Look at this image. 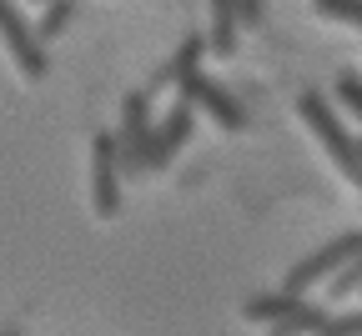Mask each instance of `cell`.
Instances as JSON below:
<instances>
[{
  "mask_svg": "<svg viewBox=\"0 0 362 336\" xmlns=\"http://www.w3.org/2000/svg\"><path fill=\"white\" fill-rule=\"evenodd\" d=\"M86 196L96 221H116L121 216V196H126V181L116 166V140L111 131H90V176H86Z\"/></svg>",
  "mask_w": 362,
  "mask_h": 336,
  "instance_id": "cell-4",
  "label": "cell"
},
{
  "mask_svg": "<svg viewBox=\"0 0 362 336\" xmlns=\"http://www.w3.org/2000/svg\"><path fill=\"white\" fill-rule=\"evenodd\" d=\"M197 131V111L187 101H176L161 121H151V151H146V171H166L181 151H187V140Z\"/></svg>",
  "mask_w": 362,
  "mask_h": 336,
  "instance_id": "cell-7",
  "label": "cell"
},
{
  "mask_svg": "<svg viewBox=\"0 0 362 336\" xmlns=\"http://www.w3.org/2000/svg\"><path fill=\"white\" fill-rule=\"evenodd\" d=\"M116 140V166H121V181H136L146 176V151H151V101L141 90H131L121 101V126L111 131Z\"/></svg>",
  "mask_w": 362,
  "mask_h": 336,
  "instance_id": "cell-2",
  "label": "cell"
},
{
  "mask_svg": "<svg viewBox=\"0 0 362 336\" xmlns=\"http://www.w3.org/2000/svg\"><path fill=\"white\" fill-rule=\"evenodd\" d=\"M322 286H327V301H347V296L357 292V286H362V251H357V256H352L337 276H327Z\"/></svg>",
  "mask_w": 362,
  "mask_h": 336,
  "instance_id": "cell-15",
  "label": "cell"
},
{
  "mask_svg": "<svg viewBox=\"0 0 362 336\" xmlns=\"http://www.w3.org/2000/svg\"><path fill=\"white\" fill-rule=\"evenodd\" d=\"M76 11H81V6H76V0H45V6H40V16L30 20V30H35V40H40V45H51L56 35H66V25L76 20Z\"/></svg>",
  "mask_w": 362,
  "mask_h": 336,
  "instance_id": "cell-11",
  "label": "cell"
},
{
  "mask_svg": "<svg viewBox=\"0 0 362 336\" xmlns=\"http://www.w3.org/2000/svg\"><path fill=\"white\" fill-rule=\"evenodd\" d=\"M232 6H237V20H242V30H247V25L257 30V25L267 20V6H262V0H232Z\"/></svg>",
  "mask_w": 362,
  "mask_h": 336,
  "instance_id": "cell-17",
  "label": "cell"
},
{
  "mask_svg": "<svg viewBox=\"0 0 362 336\" xmlns=\"http://www.w3.org/2000/svg\"><path fill=\"white\" fill-rule=\"evenodd\" d=\"M312 336H362V306H357V311H332V316H322V326H317Z\"/></svg>",
  "mask_w": 362,
  "mask_h": 336,
  "instance_id": "cell-16",
  "label": "cell"
},
{
  "mask_svg": "<svg viewBox=\"0 0 362 336\" xmlns=\"http://www.w3.org/2000/svg\"><path fill=\"white\" fill-rule=\"evenodd\" d=\"M206 61V45H202V35H181V45H176V51L151 71V80L141 85V95H146V101H156V95L161 90H171V85H181V76H192L197 66Z\"/></svg>",
  "mask_w": 362,
  "mask_h": 336,
  "instance_id": "cell-8",
  "label": "cell"
},
{
  "mask_svg": "<svg viewBox=\"0 0 362 336\" xmlns=\"http://www.w3.org/2000/svg\"><path fill=\"white\" fill-rule=\"evenodd\" d=\"M0 336H21V331H0Z\"/></svg>",
  "mask_w": 362,
  "mask_h": 336,
  "instance_id": "cell-19",
  "label": "cell"
},
{
  "mask_svg": "<svg viewBox=\"0 0 362 336\" xmlns=\"http://www.w3.org/2000/svg\"><path fill=\"white\" fill-rule=\"evenodd\" d=\"M237 40H242V20H237V6L232 0H206V56L211 61H232L237 56Z\"/></svg>",
  "mask_w": 362,
  "mask_h": 336,
  "instance_id": "cell-9",
  "label": "cell"
},
{
  "mask_svg": "<svg viewBox=\"0 0 362 336\" xmlns=\"http://www.w3.org/2000/svg\"><path fill=\"white\" fill-rule=\"evenodd\" d=\"M357 161H362V136H357Z\"/></svg>",
  "mask_w": 362,
  "mask_h": 336,
  "instance_id": "cell-18",
  "label": "cell"
},
{
  "mask_svg": "<svg viewBox=\"0 0 362 336\" xmlns=\"http://www.w3.org/2000/svg\"><path fill=\"white\" fill-rule=\"evenodd\" d=\"M302 301H307V296H292V292H282V286H277V292H262V296H252V301L242 306V316H247V321H257V326H272V321L292 316Z\"/></svg>",
  "mask_w": 362,
  "mask_h": 336,
  "instance_id": "cell-10",
  "label": "cell"
},
{
  "mask_svg": "<svg viewBox=\"0 0 362 336\" xmlns=\"http://www.w3.org/2000/svg\"><path fill=\"white\" fill-rule=\"evenodd\" d=\"M357 292H362V286H357Z\"/></svg>",
  "mask_w": 362,
  "mask_h": 336,
  "instance_id": "cell-21",
  "label": "cell"
},
{
  "mask_svg": "<svg viewBox=\"0 0 362 336\" xmlns=\"http://www.w3.org/2000/svg\"><path fill=\"white\" fill-rule=\"evenodd\" d=\"M332 101H337L347 116H357V121H362V71H352V66H347V71H337V76H332Z\"/></svg>",
  "mask_w": 362,
  "mask_h": 336,
  "instance_id": "cell-13",
  "label": "cell"
},
{
  "mask_svg": "<svg viewBox=\"0 0 362 336\" xmlns=\"http://www.w3.org/2000/svg\"><path fill=\"white\" fill-rule=\"evenodd\" d=\"M322 316H327V306H312V301H302L292 316L272 321V326H267V336H312L317 326H322Z\"/></svg>",
  "mask_w": 362,
  "mask_h": 336,
  "instance_id": "cell-12",
  "label": "cell"
},
{
  "mask_svg": "<svg viewBox=\"0 0 362 336\" xmlns=\"http://www.w3.org/2000/svg\"><path fill=\"white\" fill-rule=\"evenodd\" d=\"M0 45H6V56H11V66L21 71V80H45L51 76V61H45V45L35 40V30H30V20H25V11L16 6V0H0Z\"/></svg>",
  "mask_w": 362,
  "mask_h": 336,
  "instance_id": "cell-5",
  "label": "cell"
},
{
  "mask_svg": "<svg viewBox=\"0 0 362 336\" xmlns=\"http://www.w3.org/2000/svg\"><path fill=\"white\" fill-rule=\"evenodd\" d=\"M312 16L347 25V30H362V0H312Z\"/></svg>",
  "mask_w": 362,
  "mask_h": 336,
  "instance_id": "cell-14",
  "label": "cell"
},
{
  "mask_svg": "<svg viewBox=\"0 0 362 336\" xmlns=\"http://www.w3.org/2000/svg\"><path fill=\"white\" fill-rule=\"evenodd\" d=\"M181 101H187L197 116H206L216 131H226V136H237V131H247V111H242V101L232 90H226L216 76H206L202 66L192 71V76H181Z\"/></svg>",
  "mask_w": 362,
  "mask_h": 336,
  "instance_id": "cell-3",
  "label": "cell"
},
{
  "mask_svg": "<svg viewBox=\"0 0 362 336\" xmlns=\"http://www.w3.org/2000/svg\"><path fill=\"white\" fill-rule=\"evenodd\" d=\"M362 251V231H342V236H332L327 246H317L312 256H302L287 276H282V292H292V296H307L312 286H322L327 276H337L352 256Z\"/></svg>",
  "mask_w": 362,
  "mask_h": 336,
  "instance_id": "cell-6",
  "label": "cell"
},
{
  "mask_svg": "<svg viewBox=\"0 0 362 336\" xmlns=\"http://www.w3.org/2000/svg\"><path fill=\"white\" fill-rule=\"evenodd\" d=\"M297 116H302V126L312 131V140L322 146V156H327V166L362 196V161H357V136L342 126V116L327 106V95L322 90H302L297 95Z\"/></svg>",
  "mask_w": 362,
  "mask_h": 336,
  "instance_id": "cell-1",
  "label": "cell"
},
{
  "mask_svg": "<svg viewBox=\"0 0 362 336\" xmlns=\"http://www.w3.org/2000/svg\"><path fill=\"white\" fill-rule=\"evenodd\" d=\"M35 6H45V0H35Z\"/></svg>",
  "mask_w": 362,
  "mask_h": 336,
  "instance_id": "cell-20",
  "label": "cell"
}]
</instances>
